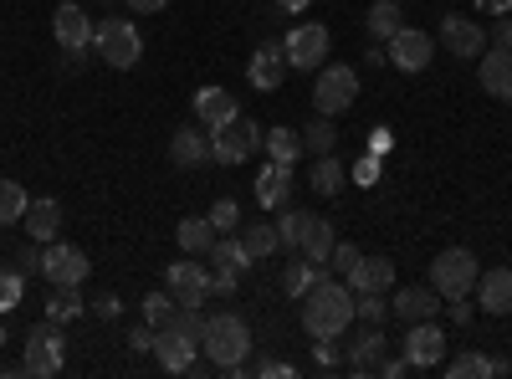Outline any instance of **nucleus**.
I'll return each mask as SVG.
<instances>
[{
	"label": "nucleus",
	"mask_w": 512,
	"mask_h": 379,
	"mask_svg": "<svg viewBox=\"0 0 512 379\" xmlns=\"http://www.w3.org/2000/svg\"><path fill=\"white\" fill-rule=\"evenodd\" d=\"M231 118H241V103H236L226 88H200V93H195V123H205L210 134L226 129Z\"/></svg>",
	"instance_id": "obj_20"
},
{
	"label": "nucleus",
	"mask_w": 512,
	"mask_h": 379,
	"mask_svg": "<svg viewBox=\"0 0 512 379\" xmlns=\"http://www.w3.org/2000/svg\"><path fill=\"white\" fill-rule=\"evenodd\" d=\"M11 267H16L21 277H36V272H41V251H36V246H21L16 257H11Z\"/></svg>",
	"instance_id": "obj_46"
},
{
	"label": "nucleus",
	"mask_w": 512,
	"mask_h": 379,
	"mask_svg": "<svg viewBox=\"0 0 512 379\" xmlns=\"http://www.w3.org/2000/svg\"><path fill=\"white\" fill-rule=\"evenodd\" d=\"M344 282H349V292H395V262L390 257H359V267Z\"/></svg>",
	"instance_id": "obj_23"
},
{
	"label": "nucleus",
	"mask_w": 512,
	"mask_h": 379,
	"mask_svg": "<svg viewBox=\"0 0 512 379\" xmlns=\"http://www.w3.org/2000/svg\"><path fill=\"white\" fill-rule=\"evenodd\" d=\"M384 62H390V52H384V41H374V47L364 52V67H374V72H379Z\"/></svg>",
	"instance_id": "obj_55"
},
{
	"label": "nucleus",
	"mask_w": 512,
	"mask_h": 379,
	"mask_svg": "<svg viewBox=\"0 0 512 379\" xmlns=\"http://www.w3.org/2000/svg\"><path fill=\"white\" fill-rule=\"evenodd\" d=\"M41 277L52 287H82V277H88V251L72 241H47V251H41Z\"/></svg>",
	"instance_id": "obj_8"
},
{
	"label": "nucleus",
	"mask_w": 512,
	"mask_h": 379,
	"mask_svg": "<svg viewBox=\"0 0 512 379\" xmlns=\"http://www.w3.org/2000/svg\"><path fill=\"white\" fill-rule=\"evenodd\" d=\"M384 149H390V129H374L369 134V154H384Z\"/></svg>",
	"instance_id": "obj_59"
},
{
	"label": "nucleus",
	"mask_w": 512,
	"mask_h": 379,
	"mask_svg": "<svg viewBox=\"0 0 512 379\" xmlns=\"http://www.w3.org/2000/svg\"><path fill=\"white\" fill-rule=\"evenodd\" d=\"M123 6L134 11V16H154V11H164V6H169V0H123Z\"/></svg>",
	"instance_id": "obj_53"
},
{
	"label": "nucleus",
	"mask_w": 512,
	"mask_h": 379,
	"mask_svg": "<svg viewBox=\"0 0 512 379\" xmlns=\"http://www.w3.org/2000/svg\"><path fill=\"white\" fill-rule=\"evenodd\" d=\"M82 313H88V298H82L77 287H52V303H47V318L52 323H72Z\"/></svg>",
	"instance_id": "obj_34"
},
{
	"label": "nucleus",
	"mask_w": 512,
	"mask_h": 379,
	"mask_svg": "<svg viewBox=\"0 0 512 379\" xmlns=\"http://www.w3.org/2000/svg\"><path fill=\"white\" fill-rule=\"evenodd\" d=\"M477 82L497 103H512V47H492L477 57Z\"/></svg>",
	"instance_id": "obj_15"
},
{
	"label": "nucleus",
	"mask_w": 512,
	"mask_h": 379,
	"mask_svg": "<svg viewBox=\"0 0 512 379\" xmlns=\"http://www.w3.org/2000/svg\"><path fill=\"white\" fill-rule=\"evenodd\" d=\"M93 313H98V318H108V323H113V318H118V313H123V303H118V298H113V292H98V298H93Z\"/></svg>",
	"instance_id": "obj_49"
},
{
	"label": "nucleus",
	"mask_w": 512,
	"mask_h": 379,
	"mask_svg": "<svg viewBox=\"0 0 512 379\" xmlns=\"http://www.w3.org/2000/svg\"><path fill=\"white\" fill-rule=\"evenodd\" d=\"M169 159H175L180 170H200V164L210 159V129L205 123H185V129H175V139H169Z\"/></svg>",
	"instance_id": "obj_18"
},
{
	"label": "nucleus",
	"mask_w": 512,
	"mask_h": 379,
	"mask_svg": "<svg viewBox=\"0 0 512 379\" xmlns=\"http://www.w3.org/2000/svg\"><path fill=\"white\" fill-rule=\"evenodd\" d=\"M164 287L175 292V303H185V308H200V303H210V272H205L200 262H169V272H164Z\"/></svg>",
	"instance_id": "obj_12"
},
{
	"label": "nucleus",
	"mask_w": 512,
	"mask_h": 379,
	"mask_svg": "<svg viewBox=\"0 0 512 379\" xmlns=\"http://www.w3.org/2000/svg\"><path fill=\"white\" fill-rule=\"evenodd\" d=\"M354 318L384 328V318H390V303H384V292H354Z\"/></svg>",
	"instance_id": "obj_40"
},
{
	"label": "nucleus",
	"mask_w": 512,
	"mask_h": 379,
	"mask_svg": "<svg viewBox=\"0 0 512 379\" xmlns=\"http://www.w3.org/2000/svg\"><path fill=\"white\" fill-rule=\"evenodd\" d=\"M364 26H369V36L374 41H390L400 26H405V11H400V0H374V11L364 16Z\"/></svg>",
	"instance_id": "obj_30"
},
{
	"label": "nucleus",
	"mask_w": 512,
	"mask_h": 379,
	"mask_svg": "<svg viewBox=\"0 0 512 379\" xmlns=\"http://www.w3.org/2000/svg\"><path fill=\"white\" fill-rule=\"evenodd\" d=\"M477 11H482V16H507L512 0H477Z\"/></svg>",
	"instance_id": "obj_56"
},
{
	"label": "nucleus",
	"mask_w": 512,
	"mask_h": 379,
	"mask_svg": "<svg viewBox=\"0 0 512 379\" xmlns=\"http://www.w3.org/2000/svg\"><path fill=\"white\" fill-rule=\"evenodd\" d=\"M200 349L216 359L221 374H231L236 364H246V354H251V328H246V318H241V313H216V318L205 323Z\"/></svg>",
	"instance_id": "obj_2"
},
{
	"label": "nucleus",
	"mask_w": 512,
	"mask_h": 379,
	"mask_svg": "<svg viewBox=\"0 0 512 379\" xmlns=\"http://www.w3.org/2000/svg\"><path fill=\"white\" fill-rule=\"evenodd\" d=\"M282 47H287V67H297V72H318L323 57H328V26H318V21L292 26V31L282 36Z\"/></svg>",
	"instance_id": "obj_9"
},
{
	"label": "nucleus",
	"mask_w": 512,
	"mask_h": 379,
	"mask_svg": "<svg viewBox=\"0 0 512 379\" xmlns=\"http://www.w3.org/2000/svg\"><path fill=\"white\" fill-rule=\"evenodd\" d=\"M384 52H390V67H400V72H425L431 57H436V41L425 31H415V26H400L390 41H384Z\"/></svg>",
	"instance_id": "obj_10"
},
{
	"label": "nucleus",
	"mask_w": 512,
	"mask_h": 379,
	"mask_svg": "<svg viewBox=\"0 0 512 379\" xmlns=\"http://www.w3.org/2000/svg\"><path fill=\"white\" fill-rule=\"evenodd\" d=\"M210 246H216V226H210V216H185L180 221V251L185 257H210Z\"/></svg>",
	"instance_id": "obj_28"
},
{
	"label": "nucleus",
	"mask_w": 512,
	"mask_h": 379,
	"mask_svg": "<svg viewBox=\"0 0 512 379\" xmlns=\"http://www.w3.org/2000/svg\"><path fill=\"white\" fill-rule=\"evenodd\" d=\"M323 277H333V272H328V262H308V257L297 262V251H292V262L282 267V292H287V298L297 303V298H303L308 287H318Z\"/></svg>",
	"instance_id": "obj_26"
},
{
	"label": "nucleus",
	"mask_w": 512,
	"mask_h": 379,
	"mask_svg": "<svg viewBox=\"0 0 512 379\" xmlns=\"http://www.w3.org/2000/svg\"><path fill=\"white\" fill-rule=\"evenodd\" d=\"M292 195V164H267L262 175H256V205H267V210H282Z\"/></svg>",
	"instance_id": "obj_25"
},
{
	"label": "nucleus",
	"mask_w": 512,
	"mask_h": 379,
	"mask_svg": "<svg viewBox=\"0 0 512 379\" xmlns=\"http://www.w3.org/2000/svg\"><path fill=\"white\" fill-rule=\"evenodd\" d=\"M210 226H216V236L236 231L241 226V205L236 200H216V205H210Z\"/></svg>",
	"instance_id": "obj_43"
},
{
	"label": "nucleus",
	"mask_w": 512,
	"mask_h": 379,
	"mask_svg": "<svg viewBox=\"0 0 512 379\" xmlns=\"http://www.w3.org/2000/svg\"><path fill=\"white\" fill-rule=\"evenodd\" d=\"M405 364L410 369H431V364H446V333L425 318V323H410L405 333Z\"/></svg>",
	"instance_id": "obj_11"
},
{
	"label": "nucleus",
	"mask_w": 512,
	"mask_h": 379,
	"mask_svg": "<svg viewBox=\"0 0 512 379\" xmlns=\"http://www.w3.org/2000/svg\"><path fill=\"white\" fill-rule=\"evenodd\" d=\"M359 103V72L354 67H318V82H313V108L323 118H338Z\"/></svg>",
	"instance_id": "obj_4"
},
{
	"label": "nucleus",
	"mask_w": 512,
	"mask_h": 379,
	"mask_svg": "<svg viewBox=\"0 0 512 379\" xmlns=\"http://www.w3.org/2000/svg\"><path fill=\"white\" fill-rule=\"evenodd\" d=\"M21 292H26V277L6 262V267H0V318L21 308Z\"/></svg>",
	"instance_id": "obj_39"
},
{
	"label": "nucleus",
	"mask_w": 512,
	"mask_h": 379,
	"mask_svg": "<svg viewBox=\"0 0 512 379\" xmlns=\"http://www.w3.org/2000/svg\"><path fill=\"white\" fill-rule=\"evenodd\" d=\"M128 349H134V354H149V349H154V328H149V323L134 328V333H128Z\"/></svg>",
	"instance_id": "obj_50"
},
{
	"label": "nucleus",
	"mask_w": 512,
	"mask_h": 379,
	"mask_svg": "<svg viewBox=\"0 0 512 379\" xmlns=\"http://www.w3.org/2000/svg\"><path fill=\"white\" fill-rule=\"evenodd\" d=\"M205 323H210V318H205L200 308H185V303H180V308H175V323H169V328H180L190 344H200V339H205Z\"/></svg>",
	"instance_id": "obj_42"
},
{
	"label": "nucleus",
	"mask_w": 512,
	"mask_h": 379,
	"mask_svg": "<svg viewBox=\"0 0 512 379\" xmlns=\"http://www.w3.org/2000/svg\"><path fill=\"white\" fill-rule=\"evenodd\" d=\"M446 308H451V323H472V313H477L472 292H456V298H446Z\"/></svg>",
	"instance_id": "obj_47"
},
{
	"label": "nucleus",
	"mask_w": 512,
	"mask_h": 379,
	"mask_svg": "<svg viewBox=\"0 0 512 379\" xmlns=\"http://www.w3.org/2000/svg\"><path fill=\"white\" fill-rule=\"evenodd\" d=\"M308 185L318 190V195H338L349 185V164L338 159V154H323L318 164H313V175H308Z\"/></svg>",
	"instance_id": "obj_29"
},
{
	"label": "nucleus",
	"mask_w": 512,
	"mask_h": 379,
	"mask_svg": "<svg viewBox=\"0 0 512 379\" xmlns=\"http://www.w3.org/2000/svg\"><path fill=\"white\" fill-rule=\"evenodd\" d=\"M26 205H31V195L16 180H0V226H16L26 216Z\"/></svg>",
	"instance_id": "obj_37"
},
{
	"label": "nucleus",
	"mask_w": 512,
	"mask_h": 379,
	"mask_svg": "<svg viewBox=\"0 0 512 379\" xmlns=\"http://www.w3.org/2000/svg\"><path fill=\"white\" fill-rule=\"evenodd\" d=\"M379 364H384V328L364 323V333L344 349V369L349 374H379Z\"/></svg>",
	"instance_id": "obj_17"
},
{
	"label": "nucleus",
	"mask_w": 512,
	"mask_h": 379,
	"mask_svg": "<svg viewBox=\"0 0 512 379\" xmlns=\"http://www.w3.org/2000/svg\"><path fill=\"white\" fill-rule=\"evenodd\" d=\"M333 246H338L333 221L313 216V221H308V231H303V246H297V257H308V262H328V257H333Z\"/></svg>",
	"instance_id": "obj_27"
},
{
	"label": "nucleus",
	"mask_w": 512,
	"mask_h": 379,
	"mask_svg": "<svg viewBox=\"0 0 512 379\" xmlns=\"http://www.w3.org/2000/svg\"><path fill=\"white\" fill-rule=\"evenodd\" d=\"M333 344H338V339H318V349H313L323 369H333V364H338V349H333Z\"/></svg>",
	"instance_id": "obj_54"
},
{
	"label": "nucleus",
	"mask_w": 512,
	"mask_h": 379,
	"mask_svg": "<svg viewBox=\"0 0 512 379\" xmlns=\"http://www.w3.org/2000/svg\"><path fill=\"white\" fill-rule=\"evenodd\" d=\"M359 257H364V251H359L354 241H338V246H333V257H328V272H338V277H349V272L359 267Z\"/></svg>",
	"instance_id": "obj_44"
},
{
	"label": "nucleus",
	"mask_w": 512,
	"mask_h": 379,
	"mask_svg": "<svg viewBox=\"0 0 512 379\" xmlns=\"http://www.w3.org/2000/svg\"><path fill=\"white\" fill-rule=\"evenodd\" d=\"M492 47H512V16H497V26H492Z\"/></svg>",
	"instance_id": "obj_52"
},
{
	"label": "nucleus",
	"mask_w": 512,
	"mask_h": 379,
	"mask_svg": "<svg viewBox=\"0 0 512 379\" xmlns=\"http://www.w3.org/2000/svg\"><path fill=\"white\" fill-rule=\"evenodd\" d=\"M308 6H313V0H277V11H282V16H303Z\"/></svg>",
	"instance_id": "obj_58"
},
{
	"label": "nucleus",
	"mask_w": 512,
	"mask_h": 379,
	"mask_svg": "<svg viewBox=\"0 0 512 379\" xmlns=\"http://www.w3.org/2000/svg\"><path fill=\"white\" fill-rule=\"evenodd\" d=\"M482 277L477 267V251H466V246H446L441 257L431 262V287L441 292V298H456V292H472Z\"/></svg>",
	"instance_id": "obj_5"
},
{
	"label": "nucleus",
	"mask_w": 512,
	"mask_h": 379,
	"mask_svg": "<svg viewBox=\"0 0 512 379\" xmlns=\"http://www.w3.org/2000/svg\"><path fill=\"white\" fill-rule=\"evenodd\" d=\"M241 241H246V251H251V262H267L272 251H282V236H277V226H267V221H251V226L241 231Z\"/></svg>",
	"instance_id": "obj_31"
},
{
	"label": "nucleus",
	"mask_w": 512,
	"mask_h": 379,
	"mask_svg": "<svg viewBox=\"0 0 512 379\" xmlns=\"http://www.w3.org/2000/svg\"><path fill=\"white\" fill-rule=\"evenodd\" d=\"M0 349H6V323H0Z\"/></svg>",
	"instance_id": "obj_60"
},
{
	"label": "nucleus",
	"mask_w": 512,
	"mask_h": 379,
	"mask_svg": "<svg viewBox=\"0 0 512 379\" xmlns=\"http://www.w3.org/2000/svg\"><path fill=\"white\" fill-rule=\"evenodd\" d=\"M52 31H57V47L62 52H88L93 41V16L77 6V0H62L57 16H52Z\"/></svg>",
	"instance_id": "obj_14"
},
{
	"label": "nucleus",
	"mask_w": 512,
	"mask_h": 379,
	"mask_svg": "<svg viewBox=\"0 0 512 379\" xmlns=\"http://www.w3.org/2000/svg\"><path fill=\"white\" fill-rule=\"evenodd\" d=\"M256 374H262V379H287V374H297V369L282 364V359H262V364H256Z\"/></svg>",
	"instance_id": "obj_51"
},
{
	"label": "nucleus",
	"mask_w": 512,
	"mask_h": 379,
	"mask_svg": "<svg viewBox=\"0 0 512 379\" xmlns=\"http://www.w3.org/2000/svg\"><path fill=\"white\" fill-rule=\"evenodd\" d=\"M349 180H354V185H379V180H384V170H379V154H364V159L354 164V170H349Z\"/></svg>",
	"instance_id": "obj_45"
},
{
	"label": "nucleus",
	"mask_w": 512,
	"mask_h": 379,
	"mask_svg": "<svg viewBox=\"0 0 512 379\" xmlns=\"http://www.w3.org/2000/svg\"><path fill=\"white\" fill-rule=\"evenodd\" d=\"M446 374H451V379H492V374H497V359H487V354H461V359L446 364Z\"/></svg>",
	"instance_id": "obj_38"
},
{
	"label": "nucleus",
	"mask_w": 512,
	"mask_h": 379,
	"mask_svg": "<svg viewBox=\"0 0 512 379\" xmlns=\"http://www.w3.org/2000/svg\"><path fill=\"white\" fill-rule=\"evenodd\" d=\"M21 226H26V236L41 241V246L57 241V231H62V205H57L52 195H47V200H31L26 216H21Z\"/></svg>",
	"instance_id": "obj_24"
},
{
	"label": "nucleus",
	"mask_w": 512,
	"mask_h": 379,
	"mask_svg": "<svg viewBox=\"0 0 512 379\" xmlns=\"http://www.w3.org/2000/svg\"><path fill=\"white\" fill-rule=\"evenodd\" d=\"M436 308H441V292L431 287V282H415V287H400L395 298H390V313H400L405 323H425V318H436Z\"/></svg>",
	"instance_id": "obj_22"
},
{
	"label": "nucleus",
	"mask_w": 512,
	"mask_h": 379,
	"mask_svg": "<svg viewBox=\"0 0 512 379\" xmlns=\"http://www.w3.org/2000/svg\"><path fill=\"white\" fill-rule=\"evenodd\" d=\"M472 292H477V308L507 318V313H512V267H492V272H482Z\"/></svg>",
	"instance_id": "obj_21"
},
{
	"label": "nucleus",
	"mask_w": 512,
	"mask_h": 379,
	"mask_svg": "<svg viewBox=\"0 0 512 379\" xmlns=\"http://www.w3.org/2000/svg\"><path fill=\"white\" fill-rule=\"evenodd\" d=\"M93 41H98V57H103L108 67H118V72H128V67L144 57V36H139V26H134V21H123V16L98 21V26H93Z\"/></svg>",
	"instance_id": "obj_3"
},
{
	"label": "nucleus",
	"mask_w": 512,
	"mask_h": 379,
	"mask_svg": "<svg viewBox=\"0 0 512 379\" xmlns=\"http://www.w3.org/2000/svg\"><path fill=\"white\" fill-rule=\"evenodd\" d=\"M236 282H241V272H231V267H216V272H210V292H221V298H231Z\"/></svg>",
	"instance_id": "obj_48"
},
{
	"label": "nucleus",
	"mask_w": 512,
	"mask_h": 379,
	"mask_svg": "<svg viewBox=\"0 0 512 379\" xmlns=\"http://www.w3.org/2000/svg\"><path fill=\"white\" fill-rule=\"evenodd\" d=\"M262 149H267L277 164H297V154H303V134H292V129H267Z\"/></svg>",
	"instance_id": "obj_35"
},
{
	"label": "nucleus",
	"mask_w": 512,
	"mask_h": 379,
	"mask_svg": "<svg viewBox=\"0 0 512 379\" xmlns=\"http://www.w3.org/2000/svg\"><path fill=\"white\" fill-rule=\"evenodd\" d=\"M262 139H267V134L256 129L251 118H231L226 129L210 134V159H216V164H246L256 149H262Z\"/></svg>",
	"instance_id": "obj_6"
},
{
	"label": "nucleus",
	"mask_w": 512,
	"mask_h": 379,
	"mask_svg": "<svg viewBox=\"0 0 512 379\" xmlns=\"http://www.w3.org/2000/svg\"><path fill=\"white\" fill-rule=\"evenodd\" d=\"M210 262L216 267H231V272H246L251 267V251H246V241L241 236H216V246H210Z\"/></svg>",
	"instance_id": "obj_32"
},
{
	"label": "nucleus",
	"mask_w": 512,
	"mask_h": 379,
	"mask_svg": "<svg viewBox=\"0 0 512 379\" xmlns=\"http://www.w3.org/2000/svg\"><path fill=\"white\" fill-rule=\"evenodd\" d=\"M441 41L451 57H482L487 52V31L477 21H461V16H441Z\"/></svg>",
	"instance_id": "obj_19"
},
{
	"label": "nucleus",
	"mask_w": 512,
	"mask_h": 379,
	"mask_svg": "<svg viewBox=\"0 0 512 379\" xmlns=\"http://www.w3.org/2000/svg\"><path fill=\"white\" fill-rule=\"evenodd\" d=\"M297 303H303L297 318H303V328L313 333V339H344L349 323H354V292H349V282H338V277H323Z\"/></svg>",
	"instance_id": "obj_1"
},
{
	"label": "nucleus",
	"mask_w": 512,
	"mask_h": 379,
	"mask_svg": "<svg viewBox=\"0 0 512 379\" xmlns=\"http://www.w3.org/2000/svg\"><path fill=\"white\" fill-rule=\"evenodd\" d=\"M308 221H313V210H287V216L277 221V236H282V246H287V251H297V246H303V231H308Z\"/></svg>",
	"instance_id": "obj_41"
},
{
	"label": "nucleus",
	"mask_w": 512,
	"mask_h": 379,
	"mask_svg": "<svg viewBox=\"0 0 512 379\" xmlns=\"http://www.w3.org/2000/svg\"><path fill=\"white\" fill-rule=\"evenodd\" d=\"M303 149L313 154V159H323V154H338V129H333V118H313L308 129H303Z\"/></svg>",
	"instance_id": "obj_33"
},
{
	"label": "nucleus",
	"mask_w": 512,
	"mask_h": 379,
	"mask_svg": "<svg viewBox=\"0 0 512 379\" xmlns=\"http://www.w3.org/2000/svg\"><path fill=\"white\" fill-rule=\"evenodd\" d=\"M405 369H410V364H405V354H400V359H384V364H379V374H384V379H400Z\"/></svg>",
	"instance_id": "obj_57"
},
{
	"label": "nucleus",
	"mask_w": 512,
	"mask_h": 379,
	"mask_svg": "<svg viewBox=\"0 0 512 379\" xmlns=\"http://www.w3.org/2000/svg\"><path fill=\"white\" fill-rule=\"evenodd\" d=\"M26 374H31V379L62 374V328H57L52 318L36 323V328H26Z\"/></svg>",
	"instance_id": "obj_7"
},
{
	"label": "nucleus",
	"mask_w": 512,
	"mask_h": 379,
	"mask_svg": "<svg viewBox=\"0 0 512 379\" xmlns=\"http://www.w3.org/2000/svg\"><path fill=\"white\" fill-rule=\"evenodd\" d=\"M287 77V47L282 41H267V47H256V57L246 62V82L256 93H277Z\"/></svg>",
	"instance_id": "obj_13"
},
{
	"label": "nucleus",
	"mask_w": 512,
	"mask_h": 379,
	"mask_svg": "<svg viewBox=\"0 0 512 379\" xmlns=\"http://www.w3.org/2000/svg\"><path fill=\"white\" fill-rule=\"evenodd\" d=\"M195 349H200V344H190L180 328H154V349H149V354H154V364H159L164 374H185L190 359H195Z\"/></svg>",
	"instance_id": "obj_16"
},
{
	"label": "nucleus",
	"mask_w": 512,
	"mask_h": 379,
	"mask_svg": "<svg viewBox=\"0 0 512 379\" xmlns=\"http://www.w3.org/2000/svg\"><path fill=\"white\" fill-rule=\"evenodd\" d=\"M139 308H144V323L149 328H169V323H175V292H169V287L164 292H144Z\"/></svg>",
	"instance_id": "obj_36"
}]
</instances>
